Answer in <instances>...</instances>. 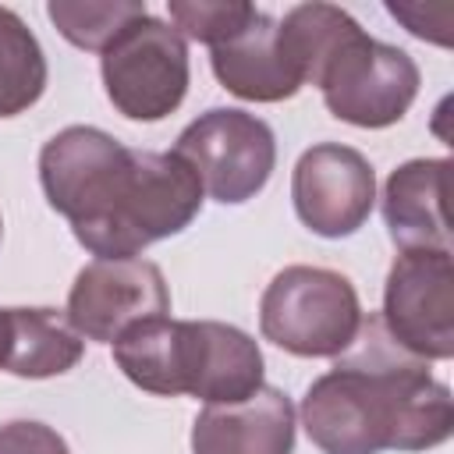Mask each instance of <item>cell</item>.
<instances>
[{
	"label": "cell",
	"instance_id": "obj_12",
	"mask_svg": "<svg viewBox=\"0 0 454 454\" xmlns=\"http://www.w3.org/2000/svg\"><path fill=\"white\" fill-rule=\"evenodd\" d=\"M209 64L216 82L248 103H280L291 99L301 82L294 67L287 64L277 35V18L266 11H255V18L231 35L227 43L209 50Z\"/></svg>",
	"mask_w": 454,
	"mask_h": 454
},
{
	"label": "cell",
	"instance_id": "obj_14",
	"mask_svg": "<svg viewBox=\"0 0 454 454\" xmlns=\"http://www.w3.org/2000/svg\"><path fill=\"white\" fill-rule=\"evenodd\" d=\"M85 337L60 309H11L7 372L21 380H50L82 362Z\"/></svg>",
	"mask_w": 454,
	"mask_h": 454
},
{
	"label": "cell",
	"instance_id": "obj_1",
	"mask_svg": "<svg viewBox=\"0 0 454 454\" xmlns=\"http://www.w3.org/2000/svg\"><path fill=\"white\" fill-rule=\"evenodd\" d=\"M39 184L96 259H135L181 234L206 195L181 156L128 149L89 124H71L43 145Z\"/></svg>",
	"mask_w": 454,
	"mask_h": 454
},
{
	"label": "cell",
	"instance_id": "obj_4",
	"mask_svg": "<svg viewBox=\"0 0 454 454\" xmlns=\"http://www.w3.org/2000/svg\"><path fill=\"white\" fill-rule=\"evenodd\" d=\"M99 74L117 114L145 124L163 121L184 103L192 82L188 43L174 25L142 14L99 53Z\"/></svg>",
	"mask_w": 454,
	"mask_h": 454
},
{
	"label": "cell",
	"instance_id": "obj_6",
	"mask_svg": "<svg viewBox=\"0 0 454 454\" xmlns=\"http://www.w3.org/2000/svg\"><path fill=\"white\" fill-rule=\"evenodd\" d=\"M259 344L216 319H170L163 344V397H199L206 404H238L262 387Z\"/></svg>",
	"mask_w": 454,
	"mask_h": 454
},
{
	"label": "cell",
	"instance_id": "obj_2",
	"mask_svg": "<svg viewBox=\"0 0 454 454\" xmlns=\"http://www.w3.org/2000/svg\"><path fill=\"white\" fill-rule=\"evenodd\" d=\"M301 426L323 454L429 450L450 440L454 401L429 362L397 348L369 316L337 365L305 390Z\"/></svg>",
	"mask_w": 454,
	"mask_h": 454
},
{
	"label": "cell",
	"instance_id": "obj_3",
	"mask_svg": "<svg viewBox=\"0 0 454 454\" xmlns=\"http://www.w3.org/2000/svg\"><path fill=\"white\" fill-rule=\"evenodd\" d=\"M362 319L355 284L326 266H284L259 298L262 337L298 358L344 355Z\"/></svg>",
	"mask_w": 454,
	"mask_h": 454
},
{
	"label": "cell",
	"instance_id": "obj_17",
	"mask_svg": "<svg viewBox=\"0 0 454 454\" xmlns=\"http://www.w3.org/2000/svg\"><path fill=\"white\" fill-rule=\"evenodd\" d=\"M46 14L71 46L103 53L149 7L138 0H50Z\"/></svg>",
	"mask_w": 454,
	"mask_h": 454
},
{
	"label": "cell",
	"instance_id": "obj_10",
	"mask_svg": "<svg viewBox=\"0 0 454 454\" xmlns=\"http://www.w3.org/2000/svg\"><path fill=\"white\" fill-rule=\"evenodd\" d=\"M291 202L298 220L319 238L355 234L376 206L372 163L340 142L305 149L291 174Z\"/></svg>",
	"mask_w": 454,
	"mask_h": 454
},
{
	"label": "cell",
	"instance_id": "obj_13",
	"mask_svg": "<svg viewBox=\"0 0 454 454\" xmlns=\"http://www.w3.org/2000/svg\"><path fill=\"white\" fill-rule=\"evenodd\" d=\"M447 170L450 160H408L383 184V220L401 252L450 248L447 241Z\"/></svg>",
	"mask_w": 454,
	"mask_h": 454
},
{
	"label": "cell",
	"instance_id": "obj_18",
	"mask_svg": "<svg viewBox=\"0 0 454 454\" xmlns=\"http://www.w3.org/2000/svg\"><path fill=\"white\" fill-rule=\"evenodd\" d=\"M170 25L195 43H206L209 50L238 35L252 18L255 7L245 0H170Z\"/></svg>",
	"mask_w": 454,
	"mask_h": 454
},
{
	"label": "cell",
	"instance_id": "obj_22",
	"mask_svg": "<svg viewBox=\"0 0 454 454\" xmlns=\"http://www.w3.org/2000/svg\"><path fill=\"white\" fill-rule=\"evenodd\" d=\"M0 238H4V216H0Z\"/></svg>",
	"mask_w": 454,
	"mask_h": 454
},
{
	"label": "cell",
	"instance_id": "obj_16",
	"mask_svg": "<svg viewBox=\"0 0 454 454\" xmlns=\"http://www.w3.org/2000/svg\"><path fill=\"white\" fill-rule=\"evenodd\" d=\"M46 92V53L18 11L0 7V117H18Z\"/></svg>",
	"mask_w": 454,
	"mask_h": 454
},
{
	"label": "cell",
	"instance_id": "obj_15",
	"mask_svg": "<svg viewBox=\"0 0 454 454\" xmlns=\"http://www.w3.org/2000/svg\"><path fill=\"white\" fill-rule=\"evenodd\" d=\"M358 28V21L333 4H298L277 21L280 50L301 85H316L330 53Z\"/></svg>",
	"mask_w": 454,
	"mask_h": 454
},
{
	"label": "cell",
	"instance_id": "obj_19",
	"mask_svg": "<svg viewBox=\"0 0 454 454\" xmlns=\"http://www.w3.org/2000/svg\"><path fill=\"white\" fill-rule=\"evenodd\" d=\"M0 454H71V450L53 426L18 419L0 426Z\"/></svg>",
	"mask_w": 454,
	"mask_h": 454
},
{
	"label": "cell",
	"instance_id": "obj_7",
	"mask_svg": "<svg viewBox=\"0 0 454 454\" xmlns=\"http://www.w3.org/2000/svg\"><path fill=\"white\" fill-rule=\"evenodd\" d=\"M174 156L195 170L209 199L238 206L266 188L277 167V138L262 117L238 106H213L177 135Z\"/></svg>",
	"mask_w": 454,
	"mask_h": 454
},
{
	"label": "cell",
	"instance_id": "obj_9",
	"mask_svg": "<svg viewBox=\"0 0 454 454\" xmlns=\"http://www.w3.org/2000/svg\"><path fill=\"white\" fill-rule=\"evenodd\" d=\"M71 326L99 344H114L135 323L170 312V291L156 262L135 259H92L78 270L67 291Z\"/></svg>",
	"mask_w": 454,
	"mask_h": 454
},
{
	"label": "cell",
	"instance_id": "obj_21",
	"mask_svg": "<svg viewBox=\"0 0 454 454\" xmlns=\"http://www.w3.org/2000/svg\"><path fill=\"white\" fill-rule=\"evenodd\" d=\"M11 355V309H0V369H7Z\"/></svg>",
	"mask_w": 454,
	"mask_h": 454
},
{
	"label": "cell",
	"instance_id": "obj_11",
	"mask_svg": "<svg viewBox=\"0 0 454 454\" xmlns=\"http://www.w3.org/2000/svg\"><path fill=\"white\" fill-rule=\"evenodd\" d=\"M294 404L277 387H259L238 404H206L192 426V454H291Z\"/></svg>",
	"mask_w": 454,
	"mask_h": 454
},
{
	"label": "cell",
	"instance_id": "obj_8",
	"mask_svg": "<svg viewBox=\"0 0 454 454\" xmlns=\"http://www.w3.org/2000/svg\"><path fill=\"white\" fill-rule=\"evenodd\" d=\"M383 330L422 362L454 355V262L450 248L401 252L383 287Z\"/></svg>",
	"mask_w": 454,
	"mask_h": 454
},
{
	"label": "cell",
	"instance_id": "obj_5",
	"mask_svg": "<svg viewBox=\"0 0 454 454\" xmlns=\"http://www.w3.org/2000/svg\"><path fill=\"white\" fill-rule=\"evenodd\" d=\"M316 89L337 121L355 128H390L419 96V64L401 46L365 35L358 25L323 64Z\"/></svg>",
	"mask_w": 454,
	"mask_h": 454
},
{
	"label": "cell",
	"instance_id": "obj_20",
	"mask_svg": "<svg viewBox=\"0 0 454 454\" xmlns=\"http://www.w3.org/2000/svg\"><path fill=\"white\" fill-rule=\"evenodd\" d=\"M387 11L408 25L411 35L419 39H429V43H440V46H450V32L447 28H436L429 21V11H422V4H387Z\"/></svg>",
	"mask_w": 454,
	"mask_h": 454
}]
</instances>
